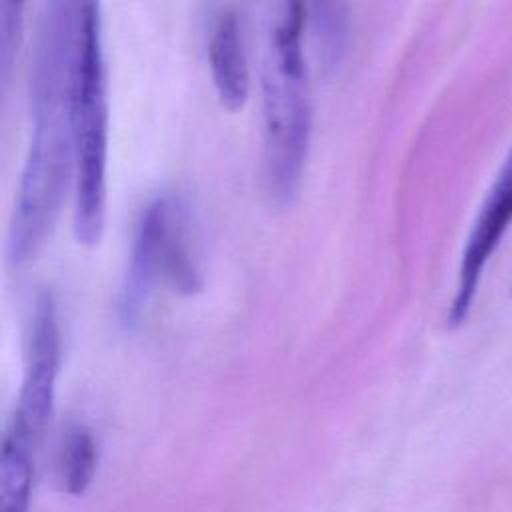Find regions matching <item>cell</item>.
I'll return each instance as SVG.
<instances>
[{
	"mask_svg": "<svg viewBox=\"0 0 512 512\" xmlns=\"http://www.w3.org/2000/svg\"><path fill=\"white\" fill-rule=\"evenodd\" d=\"M512 222V150L508 152L504 164L500 166V172L496 180L492 182L480 212L474 220V226L468 234L462 262H460V274H458V286L454 300L450 304V324H460L474 302V294L482 276V270L494 250L498 248L504 232L508 230Z\"/></svg>",
	"mask_w": 512,
	"mask_h": 512,
	"instance_id": "8992f818",
	"label": "cell"
},
{
	"mask_svg": "<svg viewBox=\"0 0 512 512\" xmlns=\"http://www.w3.org/2000/svg\"><path fill=\"white\" fill-rule=\"evenodd\" d=\"M208 58L220 104L230 112L240 110L250 92V68L242 24L234 12L218 16L208 42Z\"/></svg>",
	"mask_w": 512,
	"mask_h": 512,
	"instance_id": "52a82bcc",
	"label": "cell"
},
{
	"mask_svg": "<svg viewBox=\"0 0 512 512\" xmlns=\"http://www.w3.org/2000/svg\"><path fill=\"white\" fill-rule=\"evenodd\" d=\"M96 468V446L90 432L82 426L66 434L60 458L62 484L72 494H82L90 484Z\"/></svg>",
	"mask_w": 512,
	"mask_h": 512,
	"instance_id": "ba28073f",
	"label": "cell"
},
{
	"mask_svg": "<svg viewBox=\"0 0 512 512\" xmlns=\"http://www.w3.org/2000/svg\"><path fill=\"white\" fill-rule=\"evenodd\" d=\"M74 134V234L84 246L98 244L106 220L108 98L102 22L96 2H78L72 60Z\"/></svg>",
	"mask_w": 512,
	"mask_h": 512,
	"instance_id": "3957f363",
	"label": "cell"
},
{
	"mask_svg": "<svg viewBox=\"0 0 512 512\" xmlns=\"http://www.w3.org/2000/svg\"><path fill=\"white\" fill-rule=\"evenodd\" d=\"M312 14L316 32L322 42V54L328 62H336L342 50L344 34H346V6L344 4H314Z\"/></svg>",
	"mask_w": 512,
	"mask_h": 512,
	"instance_id": "9c48e42d",
	"label": "cell"
},
{
	"mask_svg": "<svg viewBox=\"0 0 512 512\" xmlns=\"http://www.w3.org/2000/svg\"><path fill=\"white\" fill-rule=\"evenodd\" d=\"M58 366L60 328L56 300L48 290H42L34 300L26 368L14 418L4 436L6 444L22 448L30 454L36 452L52 414Z\"/></svg>",
	"mask_w": 512,
	"mask_h": 512,
	"instance_id": "5b68a950",
	"label": "cell"
},
{
	"mask_svg": "<svg viewBox=\"0 0 512 512\" xmlns=\"http://www.w3.org/2000/svg\"><path fill=\"white\" fill-rule=\"evenodd\" d=\"M24 4L12 0H0V74L8 80L10 68L16 60L18 46L24 28Z\"/></svg>",
	"mask_w": 512,
	"mask_h": 512,
	"instance_id": "30bf717a",
	"label": "cell"
},
{
	"mask_svg": "<svg viewBox=\"0 0 512 512\" xmlns=\"http://www.w3.org/2000/svg\"><path fill=\"white\" fill-rule=\"evenodd\" d=\"M306 6H278L262 64L264 182L272 204L286 208L298 196L312 134V94L302 32Z\"/></svg>",
	"mask_w": 512,
	"mask_h": 512,
	"instance_id": "7a4b0ae2",
	"label": "cell"
},
{
	"mask_svg": "<svg viewBox=\"0 0 512 512\" xmlns=\"http://www.w3.org/2000/svg\"><path fill=\"white\" fill-rule=\"evenodd\" d=\"M78 2H46L40 10L32 76V134L8 234V258L20 266L50 234L74 172L72 60Z\"/></svg>",
	"mask_w": 512,
	"mask_h": 512,
	"instance_id": "6da1fadb",
	"label": "cell"
},
{
	"mask_svg": "<svg viewBox=\"0 0 512 512\" xmlns=\"http://www.w3.org/2000/svg\"><path fill=\"white\" fill-rule=\"evenodd\" d=\"M158 282L184 296L202 288L188 210L174 194L156 196L144 208L136 226L130 266L118 302L120 320L126 326L140 322Z\"/></svg>",
	"mask_w": 512,
	"mask_h": 512,
	"instance_id": "277c9868",
	"label": "cell"
}]
</instances>
